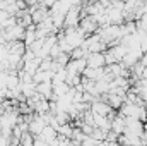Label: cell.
Segmentation results:
<instances>
[{
    "label": "cell",
    "instance_id": "8992f818",
    "mask_svg": "<svg viewBox=\"0 0 147 146\" xmlns=\"http://www.w3.org/2000/svg\"><path fill=\"white\" fill-rule=\"evenodd\" d=\"M91 110H92L94 113H99V115L110 113V107H108V103H105V102H92V103H91Z\"/></svg>",
    "mask_w": 147,
    "mask_h": 146
},
{
    "label": "cell",
    "instance_id": "52a82bcc",
    "mask_svg": "<svg viewBox=\"0 0 147 146\" xmlns=\"http://www.w3.org/2000/svg\"><path fill=\"white\" fill-rule=\"evenodd\" d=\"M36 40V24H31L29 28H26V35H24V41L28 45V48L31 46V43Z\"/></svg>",
    "mask_w": 147,
    "mask_h": 146
},
{
    "label": "cell",
    "instance_id": "9c48e42d",
    "mask_svg": "<svg viewBox=\"0 0 147 146\" xmlns=\"http://www.w3.org/2000/svg\"><path fill=\"white\" fill-rule=\"evenodd\" d=\"M110 103L111 107H120V98L118 96H110Z\"/></svg>",
    "mask_w": 147,
    "mask_h": 146
},
{
    "label": "cell",
    "instance_id": "5b68a950",
    "mask_svg": "<svg viewBox=\"0 0 147 146\" xmlns=\"http://www.w3.org/2000/svg\"><path fill=\"white\" fill-rule=\"evenodd\" d=\"M36 91L43 96V98H48L51 100L53 96V81H41V83H36Z\"/></svg>",
    "mask_w": 147,
    "mask_h": 146
},
{
    "label": "cell",
    "instance_id": "3957f363",
    "mask_svg": "<svg viewBox=\"0 0 147 146\" xmlns=\"http://www.w3.org/2000/svg\"><path fill=\"white\" fill-rule=\"evenodd\" d=\"M5 48L9 53H19V55H24L28 52V45L24 40H12L5 45Z\"/></svg>",
    "mask_w": 147,
    "mask_h": 146
},
{
    "label": "cell",
    "instance_id": "7a4b0ae2",
    "mask_svg": "<svg viewBox=\"0 0 147 146\" xmlns=\"http://www.w3.org/2000/svg\"><path fill=\"white\" fill-rule=\"evenodd\" d=\"M5 35H7V40L12 41V40H24V35H26V28L19 23L5 28Z\"/></svg>",
    "mask_w": 147,
    "mask_h": 146
},
{
    "label": "cell",
    "instance_id": "277c9868",
    "mask_svg": "<svg viewBox=\"0 0 147 146\" xmlns=\"http://www.w3.org/2000/svg\"><path fill=\"white\" fill-rule=\"evenodd\" d=\"M86 60H87L89 67H103L105 62H106V55L101 53V52H89Z\"/></svg>",
    "mask_w": 147,
    "mask_h": 146
},
{
    "label": "cell",
    "instance_id": "6da1fadb",
    "mask_svg": "<svg viewBox=\"0 0 147 146\" xmlns=\"http://www.w3.org/2000/svg\"><path fill=\"white\" fill-rule=\"evenodd\" d=\"M98 26H99V23H98L96 16H91V14H86V16H82L80 23H79V28L84 31V35H86V36H89V35H94V31L98 29Z\"/></svg>",
    "mask_w": 147,
    "mask_h": 146
},
{
    "label": "cell",
    "instance_id": "ba28073f",
    "mask_svg": "<svg viewBox=\"0 0 147 146\" xmlns=\"http://www.w3.org/2000/svg\"><path fill=\"white\" fill-rule=\"evenodd\" d=\"M21 145H24V146L34 145V134H33L31 131L22 132V136H21Z\"/></svg>",
    "mask_w": 147,
    "mask_h": 146
}]
</instances>
